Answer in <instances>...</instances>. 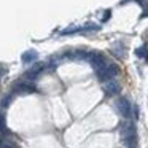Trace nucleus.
Masks as SVG:
<instances>
[{"label":"nucleus","instance_id":"obj_1","mask_svg":"<svg viewBox=\"0 0 148 148\" xmlns=\"http://www.w3.org/2000/svg\"><path fill=\"white\" fill-rule=\"evenodd\" d=\"M118 108H119V112L123 113L124 116H129V112H131V105H129V102L126 99H121L118 102Z\"/></svg>","mask_w":148,"mask_h":148},{"label":"nucleus","instance_id":"obj_2","mask_svg":"<svg viewBox=\"0 0 148 148\" xmlns=\"http://www.w3.org/2000/svg\"><path fill=\"white\" fill-rule=\"evenodd\" d=\"M118 89H119L118 83H116V81H113V80H110V83L107 84V92L115 94V92H118Z\"/></svg>","mask_w":148,"mask_h":148},{"label":"nucleus","instance_id":"obj_3","mask_svg":"<svg viewBox=\"0 0 148 148\" xmlns=\"http://www.w3.org/2000/svg\"><path fill=\"white\" fill-rule=\"evenodd\" d=\"M0 148H14V145L10 143V142H5L3 138H0Z\"/></svg>","mask_w":148,"mask_h":148},{"label":"nucleus","instance_id":"obj_4","mask_svg":"<svg viewBox=\"0 0 148 148\" xmlns=\"http://www.w3.org/2000/svg\"><path fill=\"white\" fill-rule=\"evenodd\" d=\"M145 51H147L145 48H138V49H137V56H140V58H143V56H145Z\"/></svg>","mask_w":148,"mask_h":148}]
</instances>
